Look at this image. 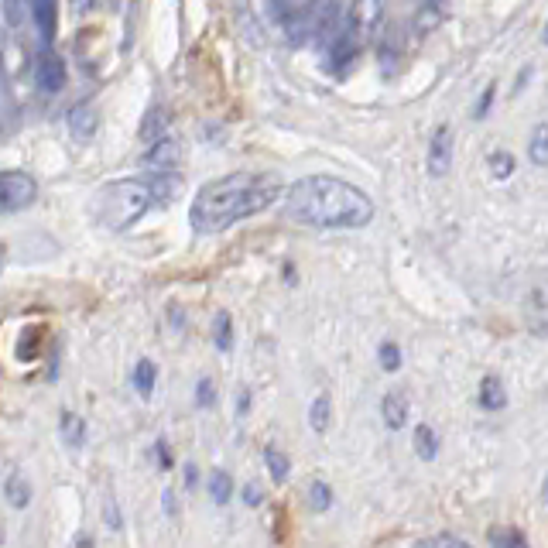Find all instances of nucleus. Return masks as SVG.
<instances>
[{
	"label": "nucleus",
	"mask_w": 548,
	"mask_h": 548,
	"mask_svg": "<svg viewBox=\"0 0 548 548\" xmlns=\"http://www.w3.org/2000/svg\"><path fill=\"white\" fill-rule=\"evenodd\" d=\"M281 199V179L268 172H233L206 182L196 192L189 223L196 233H223L233 223L251 220Z\"/></svg>",
	"instance_id": "1"
},
{
	"label": "nucleus",
	"mask_w": 548,
	"mask_h": 548,
	"mask_svg": "<svg viewBox=\"0 0 548 548\" xmlns=\"http://www.w3.org/2000/svg\"><path fill=\"white\" fill-rule=\"evenodd\" d=\"M285 216L316 230H364L374 220V199L336 175H305L288 189Z\"/></svg>",
	"instance_id": "2"
},
{
	"label": "nucleus",
	"mask_w": 548,
	"mask_h": 548,
	"mask_svg": "<svg viewBox=\"0 0 548 548\" xmlns=\"http://www.w3.org/2000/svg\"><path fill=\"white\" fill-rule=\"evenodd\" d=\"M151 206H161L151 179H120L93 196V216L107 230H131Z\"/></svg>",
	"instance_id": "3"
},
{
	"label": "nucleus",
	"mask_w": 548,
	"mask_h": 548,
	"mask_svg": "<svg viewBox=\"0 0 548 548\" xmlns=\"http://www.w3.org/2000/svg\"><path fill=\"white\" fill-rule=\"evenodd\" d=\"M384 14H388V0H353V7L346 11V18L340 28H336V35L326 42L329 69L343 72L350 66V62L374 42L377 28L384 24Z\"/></svg>",
	"instance_id": "4"
},
{
	"label": "nucleus",
	"mask_w": 548,
	"mask_h": 548,
	"mask_svg": "<svg viewBox=\"0 0 548 548\" xmlns=\"http://www.w3.org/2000/svg\"><path fill=\"white\" fill-rule=\"evenodd\" d=\"M336 7H340V0H309V4H302L292 18L281 21L288 31V42H329L336 35V14H340Z\"/></svg>",
	"instance_id": "5"
},
{
	"label": "nucleus",
	"mask_w": 548,
	"mask_h": 548,
	"mask_svg": "<svg viewBox=\"0 0 548 548\" xmlns=\"http://www.w3.org/2000/svg\"><path fill=\"white\" fill-rule=\"evenodd\" d=\"M38 199V182L21 168H0V213H21Z\"/></svg>",
	"instance_id": "6"
},
{
	"label": "nucleus",
	"mask_w": 548,
	"mask_h": 548,
	"mask_svg": "<svg viewBox=\"0 0 548 548\" xmlns=\"http://www.w3.org/2000/svg\"><path fill=\"white\" fill-rule=\"evenodd\" d=\"M521 316H525L528 333L548 336V274L528 281L525 298H521Z\"/></svg>",
	"instance_id": "7"
},
{
	"label": "nucleus",
	"mask_w": 548,
	"mask_h": 548,
	"mask_svg": "<svg viewBox=\"0 0 548 548\" xmlns=\"http://www.w3.org/2000/svg\"><path fill=\"white\" fill-rule=\"evenodd\" d=\"M66 79H69V72H66L62 55L45 45L35 59V86L42 93H59V90H66Z\"/></svg>",
	"instance_id": "8"
},
{
	"label": "nucleus",
	"mask_w": 548,
	"mask_h": 548,
	"mask_svg": "<svg viewBox=\"0 0 548 548\" xmlns=\"http://www.w3.org/2000/svg\"><path fill=\"white\" fill-rule=\"evenodd\" d=\"M449 165H453V131H449V124H442L435 127L429 141V175L432 179H442V175L449 172Z\"/></svg>",
	"instance_id": "9"
},
{
	"label": "nucleus",
	"mask_w": 548,
	"mask_h": 548,
	"mask_svg": "<svg viewBox=\"0 0 548 548\" xmlns=\"http://www.w3.org/2000/svg\"><path fill=\"white\" fill-rule=\"evenodd\" d=\"M408 411H411L408 391H388L381 398V422H384V429L401 432L408 425Z\"/></svg>",
	"instance_id": "10"
},
{
	"label": "nucleus",
	"mask_w": 548,
	"mask_h": 548,
	"mask_svg": "<svg viewBox=\"0 0 548 548\" xmlns=\"http://www.w3.org/2000/svg\"><path fill=\"white\" fill-rule=\"evenodd\" d=\"M28 7H31V21H35L42 42L52 45L55 28H59V0H28Z\"/></svg>",
	"instance_id": "11"
},
{
	"label": "nucleus",
	"mask_w": 548,
	"mask_h": 548,
	"mask_svg": "<svg viewBox=\"0 0 548 548\" xmlns=\"http://www.w3.org/2000/svg\"><path fill=\"white\" fill-rule=\"evenodd\" d=\"M477 405L480 411H501L507 405V391H504V381L497 374H483L480 377V388H477Z\"/></svg>",
	"instance_id": "12"
},
{
	"label": "nucleus",
	"mask_w": 548,
	"mask_h": 548,
	"mask_svg": "<svg viewBox=\"0 0 548 548\" xmlns=\"http://www.w3.org/2000/svg\"><path fill=\"white\" fill-rule=\"evenodd\" d=\"M411 446H415V456L422 459V463H435V456H439V449H442V439L429 422H418L415 432H411Z\"/></svg>",
	"instance_id": "13"
},
{
	"label": "nucleus",
	"mask_w": 548,
	"mask_h": 548,
	"mask_svg": "<svg viewBox=\"0 0 548 548\" xmlns=\"http://www.w3.org/2000/svg\"><path fill=\"white\" fill-rule=\"evenodd\" d=\"M329 422H333V398L322 391V394L312 398V405H309V425H312V432L316 435H326Z\"/></svg>",
	"instance_id": "14"
},
{
	"label": "nucleus",
	"mask_w": 548,
	"mask_h": 548,
	"mask_svg": "<svg viewBox=\"0 0 548 548\" xmlns=\"http://www.w3.org/2000/svg\"><path fill=\"white\" fill-rule=\"evenodd\" d=\"M4 494H7V504L14 507V511H24L31 501V487H28V477H24L21 470H11V477L4 483Z\"/></svg>",
	"instance_id": "15"
},
{
	"label": "nucleus",
	"mask_w": 548,
	"mask_h": 548,
	"mask_svg": "<svg viewBox=\"0 0 548 548\" xmlns=\"http://www.w3.org/2000/svg\"><path fill=\"white\" fill-rule=\"evenodd\" d=\"M134 391L141 394L144 401L155 394V384H158V364L155 360H137V367H134Z\"/></svg>",
	"instance_id": "16"
},
{
	"label": "nucleus",
	"mask_w": 548,
	"mask_h": 548,
	"mask_svg": "<svg viewBox=\"0 0 548 548\" xmlns=\"http://www.w3.org/2000/svg\"><path fill=\"white\" fill-rule=\"evenodd\" d=\"M59 425H62V442H66V446L79 449L86 442V422L76 415V411H62Z\"/></svg>",
	"instance_id": "17"
},
{
	"label": "nucleus",
	"mask_w": 548,
	"mask_h": 548,
	"mask_svg": "<svg viewBox=\"0 0 548 548\" xmlns=\"http://www.w3.org/2000/svg\"><path fill=\"white\" fill-rule=\"evenodd\" d=\"M264 466H268L274 483H288V477H292V459L281 453L278 446H264Z\"/></svg>",
	"instance_id": "18"
},
{
	"label": "nucleus",
	"mask_w": 548,
	"mask_h": 548,
	"mask_svg": "<svg viewBox=\"0 0 548 548\" xmlns=\"http://www.w3.org/2000/svg\"><path fill=\"white\" fill-rule=\"evenodd\" d=\"M206 490H209V497H213V504L227 507L230 497H233V477L227 470H213L206 480Z\"/></svg>",
	"instance_id": "19"
},
{
	"label": "nucleus",
	"mask_w": 548,
	"mask_h": 548,
	"mask_svg": "<svg viewBox=\"0 0 548 548\" xmlns=\"http://www.w3.org/2000/svg\"><path fill=\"white\" fill-rule=\"evenodd\" d=\"M305 501H309V511L326 514L329 507H333L336 494H333V487H329L326 480H312V483H309V494H305Z\"/></svg>",
	"instance_id": "20"
},
{
	"label": "nucleus",
	"mask_w": 548,
	"mask_h": 548,
	"mask_svg": "<svg viewBox=\"0 0 548 548\" xmlns=\"http://www.w3.org/2000/svg\"><path fill=\"white\" fill-rule=\"evenodd\" d=\"M490 548H531V545H528V535L521 528L504 525V528L490 531Z\"/></svg>",
	"instance_id": "21"
},
{
	"label": "nucleus",
	"mask_w": 548,
	"mask_h": 548,
	"mask_svg": "<svg viewBox=\"0 0 548 548\" xmlns=\"http://www.w3.org/2000/svg\"><path fill=\"white\" fill-rule=\"evenodd\" d=\"M528 158L535 161L538 168H548V124H538L535 134L528 141Z\"/></svg>",
	"instance_id": "22"
},
{
	"label": "nucleus",
	"mask_w": 548,
	"mask_h": 548,
	"mask_svg": "<svg viewBox=\"0 0 548 548\" xmlns=\"http://www.w3.org/2000/svg\"><path fill=\"white\" fill-rule=\"evenodd\" d=\"M377 364H381L384 374H398L401 364H405V357H401V346L384 340L381 346H377Z\"/></svg>",
	"instance_id": "23"
},
{
	"label": "nucleus",
	"mask_w": 548,
	"mask_h": 548,
	"mask_svg": "<svg viewBox=\"0 0 548 548\" xmlns=\"http://www.w3.org/2000/svg\"><path fill=\"white\" fill-rule=\"evenodd\" d=\"M213 343L220 353H230L233 350V319L227 316V312H220L213 322Z\"/></svg>",
	"instance_id": "24"
},
{
	"label": "nucleus",
	"mask_w": 548,
	"mask_h": 548,
	"mask_svg": "<svg viewBox=\"0 0 548 548\" xmlns=\"http://www.w3.org/2000/svg\"><path fill=\"white\" fill-rule=\"evenodd\" d=\"M165 127H168V117H165V110H151L148 114V120H144V127H141V137L148 144H155V141H161L165 137Z\"/></svg>",
	"instance_id": "25"
},
{
	"label": "nucleus",
	"mask_w": 548,
	"mask_h": 548,
	"mask_svg": "<svg viewBox=\"0 0 548 548\" xmlns=\"http://www.w3.org/2000/svg\"><path fill=\"white\" fill-rule=\"evenodd\" d=\"M490 175L494 179H511V172H514V158H511V151H490Z\"/></svg>",
	"instance_id": "26"
},
{
	"label": "nucleus",
	"mask_w": 548,
	"mask_h": 548,
	"mask_svg": "<svg viewBox=\"0 0 548 548\" xmlns=\"http://www.w3.org/2000/svg\"><path fill=\"white\" fill-rule=\"evenodd\" d=\"M415 548H473V545L456 535H432V538H422Z\"/></svg>",
	"instance_id": "27"
},
{
	"label": "nucleus",
	"mask_w": 548,
	"mask_h": 548,
	"mask_svg": "<svg viewBox=\"0 0 548 548\" xmlns=\"http://www.w3.org/2000/svg\"><path fill=\"white\" fill-rule=\"evenodd\" d=\"M394 59H398V31H388V35H384V45H381V69L391 72Z\"/></svg>",
	"instance_id": "28"
},
{
	"label": "nucleus",
	"mask_w": 548,
	"mask_h": 548,
	"mask_svg": "<svg viewBox=\"0 0 548 548\" xmlns=\"http://www.w3.org/2000/svg\"><path fill=\"white\" fill-rule=\"evenodd\" d=\"M196 405L199 408H213L216 405V384L209 381V377H199V384H196Z\"/></svg>",
	"instance_id": "29"
},
{
	"label": "nucleus",
	"mask_w": 548,
	"mask_h": 548,
	"mask_svg": "<svg viewBox=\"0 0 548 548\" xmlns=\"http://www.w3.org/2000/svg\"><path fill=\"white\" fill-rule=\"evenodd\" d=\"M151 453H155L158 470H172V466H175V456H172V449H168L165 439H155V449H151Z\"/></svg>",
	"instance_id": "30"
},
{
	"label": "nucleus",
	"mask_w": 548,
	"mask_h": 548,
	"mask_svg": "<svg viewBox=\"0 0 548 548\" xmlns=\"http://www.w3.org/2000/svg\"><path fill=\"white\" fill-rule=\"evenodd\" d=\"M247 415H251V391L240 388L237 391V418H247Z\"/></svg>",
	"instance_id": "31"
},
{
	"label": "nucleus",
	"mask_w": 548,
	"mask_h": 548,
	"mask_svg": "<svg viewBox=\"0 0 548 548\" xmlns=\"http://www.w3.org/2000/svg\"><path fill=\"white\" fill-rule=\"evenodd\" d=\"M161 507H165L168 518H175V514H179V501H175L172 490H165V494H161Z\"/></svg>",
	"instance_id": "32"
},
{
	"label": "nucleus",
	"mask_w": 548,
	"mask_h": 548,
	"mask_svg": "<svg viewBox=\"0 0 548 548\" xmlns=\"http://www.w3.org/2000/svg\"><path fill=\"white\" fill-rule=\"evenodd\" d=\"M261 501H264V494H261V490H257L254 483H247V487H244V504H247V507H257Z\"/></svg>",
	"instance_id": "33"
},
{
	"label": "nucleus",
	"mask_w": 548,
	"mask_h": 548,
	"mask_svg": "<svg viewBox=\"0 0 548 548\" xmlns=\"http://www.w3.org/2000/svg\"><path fill=\"white\" fill-rule=\"evenodd\" d=\"M490 100H494V86H487V90H483L480 103H477V117L487 114V110H490Z\"/></svg>",
	"instance_id": "34"
},
{
	"label": "nucleus",
	"mask_w": 548,
	"mask_h": 548,
	"mask_svg": "<svg viewBox=\"0 0 548 548\" xmlns=\"http://www.w3.org/2000/svg\"><path fill=\"white\" fill-rule=\"evenodd\" d=\"M185 487H199V470H196V463H189L185 466Z\"/></svg>",
	"instance_id": "35"
},
{
	"label": "nucleus",
	"mask_w": 548,
	"mask_h": 548,
	"mask_svg": "<svg viewBox=\"0 0 548 548\" xmlns=\"http://www.w3.org/2000/svg\"><path fill=\"white\" fill-rule=\"evenodd\" d=\"M107 525H110V528H120V525H124V521H120V511H117L114 504H107Z\"/></svg>",
	"instance_id": "36"
},
{
	"label": "nucleus",
	"mask_w": 548,
	"mask_h": 548,
	"mask_svg": "<svg viewBox=\"0 0 548 548\" xmlns=\"http://www.w3.org/2000/svg\"><path fill=\"white\" fill-rule=\"evenodd\" d=\"M69 548H96V542H93L90 535H76V538H72V545H69Z\"/></svg>",
	"instance_id": "37"
},
{
	"label": "nucleus",
	"mask_w": 548,
	"mask_h": 548,
	"mask_svg": "<svg viewBox=\"0 0 548 548\" xmlns=\"http://www.w3.org/2000/svg\"><path fill=\"white\" fill-rule=\"evenodd\" d=\"M422 11H429L432 18H439V11H442V0H422Z\"/></svg>",
	"instance_id": "38"
},
{
	"label": "nucleus",
	"mask_w": 548,
	"mask_h": 548,
	"mask_svg": "<svg viewBox=\"0 0 548 548\" xmlns=\"http://www.w3.org/2000/svg\"><path fill=\"white\" fill-rule=\"evenodd\" d=\"M542 501L548 504V480H545V487H542Z\"/></svg>",
	"instance_id": "39"
},
{
	"label": "nucleus",
	"mask_w": 548,
	"mask_h": 548,
	"mask_svg": "<svg viewBox=\"0 0 548 548\" xmlns=\"http://www.w3.org/2000/svg\"><path fill=\"white\" fill-rule=\"evenodd\" d=\"M545 45H548V24H545Z\"/></svg>",
	"instance_id": "40"
},
{
	"label": "nucleus",
	"mask_w": 548,
	"mask_h": 548,
	"mask_svg": "<svg viewBox=\"0 0 548 548\" xmlns=\"http://www.w3.org/2000/svg\"><path fill=\"white\" fill-rule=\"evenodd\" d=\"M0 542H4V531H0Z\"/></svg>",
	"instance_id": "41"
},
{
	"label": "nucleus",
	"mask_w": 548,
	"mask_h": 548,
	"mask_svg": "<svg viewBox=\"0 0 548 548\" xmlns=\"http://www.w3.org/2000/svg\"><path fill=\"white\" fill-rule=\"evenodd\" d=\"M0 55H4V52H0Z\"/></svg>",
	"instance_id": "42"
}]
</instances>
